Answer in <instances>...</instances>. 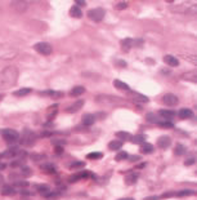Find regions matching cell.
I'll use <instances>...</instances> for the list:
<instances>
[{
	"label": "cell",
	"mask_w": 197,
	"mask_h": 200,
	"mask_svg": "<svg viewBox=\"0 0 197 200\" xmlns=\"http://www.w3.org/2000/svg\"><path fill=\"white\" fill-rule=\"evenodd\" d=\"M18 80V70L13 66H9L0 71V88L13 87Z\"/></svg>",
	"instance_id": "cell-1"
},
{
	"label": "cell",
	"mask_w": 197,
	"mask_h": 200,
	"mask_svg": "<svg viewBox=\"0 0 197 200\" xmlns=\"http://www.w3.org/2000/svg\"><path fill=\"white\" fill-rule=\"evenodd\" d=\"M18 141L21 142V145H23L26 147H31V146L35 145V142H36V134L31 129H23L22 135L19 137Z\"/></svg>",
	"instance_id": "cell-2"
},
{
	"label": "cell",
	"mask_w": 197,
	"mask_h": 200,
	"mask_svg": "<svg viewBox=\"0 0 197 200\" xmlns=\"http://www.w3.org/2000/svg\"><path fill=\"white\" fill-rule=\"evenodd\" d=\"M17 54V51L14 48H12L8 44H2L0 45V58H5V60H12L14 58Z\"/></svg>",
	"instance_id": "cell-3"
},
{
	"label": "cell",
	"mask_w": 197,
	"mask_h": 200,
	"mask_svg": "<svg viewBox=\"0 0 197 200\" xmlns=\"http://www.w3.org/2000/svg\"><path fill=\"white\" fill-rule=\"evenodd\" d=\"M2 134H3V138L5 140V142H8L9 145L16 144V142L19 140L18 132H16L14 129H5V131H2Z\"/></svg>",
	"instance_id": "cell-4"
},
{
	"label": "cell",
	"mask_w": 197,
	"mask_h": 200,
	"mask_svg": "<svg viewBox=\"0 0 197 200\" xmlns=\"http://www.w3.org/2000/svg\"><path fill=\"white\" fill-rule=\"evenodd\" d=\"M105 9L102 8H94V9H90L89 12H88V17H89L92 21H94V22H99V21L103 19L105 17Z\"/></svg>",
	"instance_id": "cell-5"
},
{
	"label": "cell",
	"mask_w": 197,
	"mask_h": 200,
	"mask_svg": "<svg viewBox=\"0 0 197 200\" xmlns=\"http://www.w3.org/2000/svg\"><path fill=\"white\" fill-rule=\"evenodd\" d=\"M35 48V51L43 54V56H49V54H52L53 52V48L50 44H48V43H38V44H35L34 45Z\"/></svg>",
	"instance_id": "cell-6"
},
{
	"label": "cell",
	"mask_w": 197,
	"mask_h": 200,
	"mask_svg": "<svg viewBox=\"0 0 197 200\" xmlns=\"http://www.w3.org/2000/svg\"><path fill=\"white\" fill-rule=\"evenodd\" d=\"M162 102H164V105L171 107V106H177L178 102H179V99H178V97L175 96V94L167 93V94H165V96L162 97Z\"/></svg>",
	"instance_id": "cell-7"
},
{
	"label": "cell",
	"mask_w": 197,
	"mask_h": 200,
	"mask_svg": "<svg viewBox=\"0 0 197 200\" xmlns=\"http://www.w3.org/2000/svg\"><path fill=\"white\" fill-rule=\"evenodd\" d=\"M83 106H84V101L83 99H79V101H76L75 103H72L70 107H67V109H66V112H68V114L77 112L79 110H81Z\"/></svg>",
	"instance_id": "cell-8"
},
{
	"label": "cell",
	"mask_w": 197,
	"mask_h": 200,
	"mask_svg": "<svg viewBox=\"0 0 197 200\" xmlns=\"http://www.w3.org/2000/svg\"><path fill=\"white\" fill-rule=\"evenodd\" d=\"M157 145L161 147V148L170 147V145H171V138L169 137V135H161V137L157 140Z\"/></svg>",
	"instance_id": "cell-9"
},
{
	"label": "cell",
	"mask_w": 197,
	"mask_h": 200,
	"mask_svg": "<svg viewBox=\"0 0 197 200\" xmlns=\"http://www.w3.org/2000/svg\"><path fill=\"white\" fill-rule=\"evenodd\" d=\"M81 121H83V124L85 127H90V125H93L94 123H96V116H94L93 114H84Z\"/></svg>",
	"instance_id": "cell-10"
},
{
	"label": "cell",
	"mask_w": 197,
	"mask_h": 200,
	"mask_svg": "<svg viewBox=\"0 0 197 200\" xmlns=\"http://www.w3.org/2000/svg\"><path fill=\"white\" fill-rule=\"evenodd\" d=\"M19 151H21V150L17 146L16 147H10V148H8L6 151H4L2 154V158H14L16 155L19 154Z\"/></svg>",
	"instance_id": "cell-11"
},
{
	"label": "cell",
	"mask_w": 197,
	"mask_h": 200,
	"mask_svg": "<svg viewBox=\"0 0 197 200\" xmlns=\"http://www.w3.org/2000/svg\"><path fill=\"white\" fill-rule=\"evenodd\" d=\"M164 62L166 63L167 66H171V67H177L179 65V61L175 58L174 56H170V54H167L164 57Z\"/></svg>",
	"instance_id": "cell-12"
},
{
	"label": "cell",
	"mask_w": 197,
	"mask_h": 200,
	"mask_svg": "<svg viewBox=\"0 0 197 200\" xmlns=\"http://www.w3.org/2000/svg\"><path fill=\"white\" fill-rule=\"evenodd\" d=\"M178 115H179L180 119H183V120L191 119V118L193 116V111H192L191 109H186V107H184V109H180V110H179Z\"/></svg>",
	"instance_id": "cell-13"
},
{
	"label": "cell",
	"mask_w": 197,
	"mask_h": 200,
	"mask_svg": "<svg viewBox=\"0 0 197 200\" xmlns=\"http://www.w3.org/2000/svg\"><path fill=\"white\" fill-rule=\"evenodd\" d=\"M40 169L43 170L44 173H48V174H54V173L57 172V168L53 165V164H50V163H48V164H44V165H41V167H40Z\"/></svg>",
	"instance_id": "cell-14"
},
{
	"label": "cell",
	"mask_w": 197,
	"mask_h": 200,
	"mask_svg": "<svg viewBox=\"0 0 197 200\" xmlns=\"http://www.w3.org/2000/svg\"><path fill=\"white\" fill-rule=\"evenodd\" d=\"M138 178H139V176H138V173H129L128 176H125V183L129 185V186H131V185L137 183Z\"/></svg>",
	"instance_id": "cell-15"
},
{
	"label": "cell",
	"mask_w": 197,
	"mask_h": 200,
	"mask_svg": "<svg viewBox=\"0 0 197 200\" xmlns=\"http://www.w3.org/2000/svg\"><path fill=\"white\" fill-rule=\"evenodd\" d=\"M122 141H120V140H113V141H111L108 144V148L109 150H112V151H119V150L122 147Z\"/></svg>",
	"instance_id": "cell-16"
},
{
	"label": "cell",
	"mask_w": 197,
	"mask_h": 200,
	"mask_svg": "<svg viewBox=\"0 0 197 200\" xmlns=\"http://www.w3.org/2000/svg\"><path fill=\"white\" fill-rule=\"evenodd\" d=\"M14 194H16V189L13 186H9V185H5L2 189V195H4V196H12Z\"/></svg>",
	"instance_id": "cell-17"
},
{
	"label": "cell",
	"mask_w": 197,
	"mask_h": 200,
	"mask_svg": "<svg viewBox=\"0 0 197 200\" xmlns=\"http://www.w3.org/2000/svg\"><path fill=\"white\" fill-rule=\"evenodd\" d=\"M70 14H71V17H74V18H81L83 17V12H81V9H80L77 5L71 6Z\"/></svg>",
	"instance_id": "cell-18"
},
{
	"label": "cell",
	"mask_w": 197,
	"mask_h": 200,
	"mask_svg": "<svg viewBox=\"0 0 197 200\" xmlns=\"http://www.w3.org/2000/svg\"><path fill=\"white\" fill-rule=\"evenodd\" d=\"M160 115L165 120H170L175 116V111L174 110H160Z\"/></svg>",
	"instance_id": "cell-19"
},
{
	"label": "cell",
	"mask_w": 197,
	"mask_h": 200,
	"mask_svg": "<svg viewBox=\"0 0 197 200\" xmlns=\"http://www.w3.org/2000/svg\"><path fill=\"white\" fill-rule=\"evenodd\" d=\"M131 47H133V40L131 39H124L122 41H121V49L124 52H129L130 49H131Z\"/></svg>",
	"instance_id": "cell-20"
},
{
	"label": "cell",
	"mask_w": 197,
	"mask_h": 200,
	"mask_svg": "<svg viewBox=\"0 0 197 200\" xmlns=\"http://www.w3.org/2000/svg\"><path fill=\"white\" fill-rule=\"evenodd\" d=\"M85 93V88L81 87V85H77V87H74L71 90V96L72 97H79V96H81Z\"/></svg>",
	"instance_id": "cell-21"
},
{
	"label": "cell",
	"mask_w": 197,
	"mask_h": 200,
	"mask_svg": "<svg viewBox=\"0 0 197 200\" xmlns=\"http://www.w3.org/2000/svg\"><path fill=\"white\" fill-rule=\"evenodd\" d=\"M116 137L120 138V141H131V137H133V135L128 132L120 131V132H116Z\"/></svg>",
	"instance_id": "cell-22"
},
{
	"label": "cell",
	"mask_w": 197,
	"mask_h": 200,
	"mask_svg": "<svg viewBox=\"0 0 197 200\" xmlns=\"http://www.w3.org/2000/svg\"><path fill=\"white\" fill-rule=\"evenodd\" d=\"M30 93H31V88H21V89L14 92L13 96L14 97H23V96L30 94Z\"/></svg>",
	"instance_id": "cell-23"
},
{
	"label": "cell",
	"mask_w": 197,
	"mask_h": 200,
	"mask_svg": "<svg viewBox=\"0 0 197 200\" xmlns=\"http://www.w3.org/2000/svg\"><path fill=\"white\" fill-rule=\"evenodd\" d=\"M113 85L117 89H120V90H130V87L126 84V83H124V81H121V80H115L113 81Z\"/></svg>",
	"instance_id": "cell-24"
},
{
	"label": "cell",
	"mask_w": 197,
	"mask_h": 200,
	"mask_svg": "<svg viewBox=\"0 0 197 200\" xmlns=\"http://www.w3.org/2000/svg\"><path fill=\"white\" fill-rule=\"evenodd\" d=\"M153 145L152 144H148V142H143L142 144V152L143 154H152L153 152Z\"/></svg>",
	"instance_id": "cell-25"
},
{
	"label": "cell",
	"mask_w": 197,
	"mask_h": 200,
	"mask_svg": "<svg viewBox=\"0 0 197 200\" xmlns=\"http://www.w3.org/2000/svg\"><path fill=\"white\" fill-rule=\"evenodd\" d=\"M131 142H133V144H137V145H142L143 142H146V135L144 134L133 135V137H131Z\"/></svg>",
	"instance_id": "cell-26"
},
{
	"label": "cell",
	"mask_w": 197,
	"mask_h": 200,
	"mask_svg": "<svg viewBox=\"0 0 197 200\" xmlns=\"http://www.w3.org/2000/svg\"><path fill=\"white\" fill-rule=\"evenodd\" d=\"M146 119H147V121L153 123V124H158L160 123V118L156 115V114H153V112H148L147 115H146Z\"/></svg>",
	"instance_id": "cell-27"
},
{
	"label": "cell",
	"mask_w": 197,
	"mask_h": 200,
	"mask_svg": "<svg viewBox=\"0 0 197 200\" xmlns=\"http://www.w3.org/2000/svg\"><path fill=\"white\" fill-rule=\"evenodd\" d=\"M50 191L52 190H50V187L48 186V185H40V186H38V192L41 194L43 196H47Z\"/></svg>",
	"instance_id": "cell-28"
},
{
	"label": "cell",
	"mask_w": 197,
	"mask_h": 200,
	"mask_svg": "<svg viewBox=\"0 0 197 200\" xmlns=\"http://www.w3.org/2000/svg\"><path fill=\"white\" fill-rule=\"evenodd\" d=\"M41 94H48L52 98H61L63 97V92H55V90H47V92H41Z\"/></svg>",
	"instance_id": "cell-29"
},
{
	"label": "cell",
	"mask_w": 197,
	"mask_h": 200,
	"mask_svg": "<svg viewBox=\"0 0 197 200\" xmlns=\"http://www.w3.org/2000/svg\"><path fill=\"white\" fill-rule=\"evenodd\" d=\"M57 112H58V105H53V106H50L49 107V110H48V118L52 120L55 115H57Z\"/></svg>",
	"instance_id": "cell-30"
},
{
	"label": "cell",
	"mask_w": 197,
	"mask_h": 200,
	"mask_svg": "<svg viewBox=\"0 0 197 200\" xmlns=\"http://www.w3.org/2000/svg\"><path fill=\"white\" fill-rule=\"evenodd\" d=\"M133 96H134V99L135 101H141L143 103H147L150 101L148 97H146L144 94H141V93H135V92H133Z\"/></svg>",
	"instance_id": "cell-31"
},
{
	"label": "cell",
	"mask_w": 197,
	"mask_h": 200,
	"mask_svg": "<svg viewBox=\"0 0 197 200\" xmlns=\"http://www.w3.org/2000/svg\"><path fill=\"white\" fill-rule=\"evenodd\" d=\"M102 158H103V154H102V152H98V151L90 152V154L86 155V159H90V160H99V159H102Z\"/></svg>",
	"instance_id": "cell-32"
},
{
	"label": "cell",
	"mask_w": 197,
	"mask_h": 200,
	"mask_svg": "<svg viewBox=\"0 0 197 200\" xmlns=\"http://www.w3.org/2000/svg\"><path fill=\"white\" fill-rule=\"evenodd\" d=\"M28 181H26V180H17V181H14V183H13V187L16 189V187H27L28 186Z\"/></svg>",
	"instance_id": "cell-33"
},
{
	"label": "cell",
	"mask_w": 197,
	"mask_h": 200,
	"mask_svg": "<svg viewBox=\"0 0 197 200\" xmlns=\"http://www.w3.org/2000/svg\"><path fill=\"white\" fill-rule=\"evenodd\" d=\"M193 194H195V191H192V190H180L178 192H175V196L183 198V196H189V195H193Z\"/></svg>",
	"instance_id": "cell-34"
},
{
	"label": "cell",
	"mask_w": 197,
	"mask_h": 200,
	"mask_svg": "<svg viewBox=\"0 0 197 200\" xmlns=\"http://www.w3.org/2000/svg\"><path fill=\"white\" fill-rule=\"evenodd\" d=\"M184 152H186V147H184L183 145H180V144H178L177 146H175V148H174V154L177 155V156L184 155Z\"/></svg>",
	"instance_id": "cell-35"
},
{
	"label": "cell",
	"mask_w": 197,
	"mask_h": 200,
	"mask_svg": "<svg viewBox=\"0 0 197 200\" xmlns=\"http://www.w3.org/2000/svg\"><path fill=\"white\" fill-rule=\"evenodd\" d=\"M115 159H116V161L125 160V159H128V152H125V151H119L117 155L115 156Z\"/></svg>",
	"instance_id": "cell-36"
},
{
	"label": "cell",
	"mask_w": 197,
	"mask_h": 200,
	"mask_svg": "<svg viewBox=\"0 0 197 200\" xmlns=\"http://www.w3.org/2000/svg\"><path fill=\"white\" fill-rule=\"evenodd\" d=\"M85 167V163L84 161H74L70 165V168L71 169H81V168H84Z\"/></svg>",
	"instance_id": "cell-37"
},
{
	"label": "cell",
	"mask_w": 197,
	"mask_h": 200,
	"mask_svg": "<svg viewBox=\"0 0 197 200\" xmlns=\"http://www.w3.org/2000/svg\"><path fill=\"white\" fill-rule=\"evenodd\" d=\"M52 144L54 145V146H63V145H66L67 144V140H63V138H53L52 140Z\"/></svg>",
	"instance_id": "cell-38"
},
{
	"label": "cell",
	"mask_w": 197,
	"mask_h": 200,
	"mask_svg": "<svg viewBox=\"0 0 197 200\" xmlns=\"http://www.w3.org/2000/svg\"><path fill=\"white\" fill-rule=\"evenodd\" d=\"M158 125L162 127V128H165V129H170V128H174V124L171 123V121H169V120H167V121H164V123H162V121H160Z\"/></svg>",
	"instance_id": "cell-39"
},
{
	"label": "cell",
	"mask_w": 197,
	"mask_h": 200,
	"mask_svg": "<svg viewBox=\"0 0 197 200\" xmlns=\"http://www.w3.org/2000/svg\"><path fill=\"white\" fill-rule=\"evenodd\" d=\"M21 174H22V176H25V177H30V176L32 174V172H31V169L28 168V167H22Z\"/></svg>",
	"instance_id": "cell-40"
},
{
	"label": "cell",
	"mask_w": 197,
	"mask_h": 200,
	"mask_svg": "<svg viewBox=\"0 0 197 200\" xmlns=\"http://www.w3.org/2000/svg\"><path fill=\"white\" fill-rule=\"evenodd\" d=\"M31 159H32L34 161H40L41 159H47V156L43 155V154H32V155H31Z\"/></svg>",
	"instance_id": "cell-41"
},
{
	"label": "cell",
	"mask_w": 197,
	"mask_h": 200,
	"mask_svg": "<svg viewBox=\"0 0 197 200\" xmlns=\"http://www.w3.org/2000/svg\"><path fill=\"white\" fill-rule=\"evenodd\" d=\"M142 158L139 155H128V160L131 161V163H134V161H139Z\"/></svg>",
	"instance_id": "cell-42"
},
{
	"label": "cell",
	"mask_w": 197,
	"mask_h": 200,
	"mask_svg": "<svg viewBox=\"0 0 197 200\" xmlns=\"http://www.w3.org/2000/svg\"><path fill=\"white\" fill-rule=\"evenodd\" d=\"M22 164H23V159L16 160V161H12V163H10V167H12V168H17V167H21Z\"/></svg>",
	"instance_id": "cell-43"
},
{
	"label": "cell",
	"mask_w": 197,
	"mask_h": 200,
	"mask_svg": "<svg viewBox=\"0 0 197 200\" xmlns=\"http://www.w3.org/2000/svg\"><path fill=\"white\" fill-rule=\"evenodd\" d=\"M79 180H81V178H80V174L77 173V174L71 176V177H70V180H68V182H70V183H75V182L79 181Z\"/></svg>",
	"instance_id": "cell-44"
},
{
	"label": "cell",
	"mask_w": 197,
	"mask_h": 200,
	"mask_svg": "<svg viewBox=\"0 0 197 200\" xmlns=\"http://www.w3.org/2000/svg\"><path fill=\"white\" fill-rule=\"evenodd\" d=\"M125 8H128V3L126 2H120V3H117V5H116V9H125Z\"/></svg>",
	"instance_id": "cell-45"
},
{
	"label": "cell",
	"mask_w": 197,
	"mask_h": 200,
	"mask_svg": "<svg viewBox=\"0 0 197 200\" xmlns=\"http://www.w3.org/2000/svg\"><path fill=\"white\" fill-rule=\"evenodd\" d=\"M58 196H60V192H52V191H50L45 198H48V199H55V198H58Z\"/></svg>",
	"instance_id": "cell-46"
},
{
	"label": "cell",
	"mask_w": 197,
	"mask_h": 200,
	"mask_svg": "<svg viewBox=\"0 0 197 200\" xmlns=\"http://www.w3.org/2000/svg\"><path fill=\"white\" fill-rule=\"evenodd\" d=\"M54 152H55L57 155H62V154H63V147H62V146H55Z\"/></svg>",
	"instance_id": "cell-47"
},
{
	"label": "cell",
	"mask_w": 197,
	"mask_h": 200,
	"mask_svg": "<svg viewBox=\"0 0 197 200\" xmlns=\"http://www.w3.org/2000/svg\"><path fill=\"white\" fill-rule=\"evenodd\" d=\"M195 158H191V159H188V160H186L184 161V165H187V167H189V165H192V164H195Z\"/></svg>",
	"instance_id": "cell-48"
},
{
	"label": "cell",
	"mask_w": 197,
	"mask_h": 200,
	"mask_svg": "<svg viewBox=\"0 0 197 200\" xmlns=\"http://www.w3.org/2000/svg\"><path fill=\"white\" fill-rule=\"evenodd\" d=\"M75 4L80 8V6H84V5L86 4V2H84V0H76V3H75Z\"/></svg>",
	"instance_id": "cell-49"
},
{
	"label": "cell",
	"mask_w": 197,
	"mask_h": 200,
	"mask_svg": "<svg viewBox=\"0 0 197 200\" xmlns=\"http://www.w3.org/2000/svg\"><path fill=\"white\" fill-rule=\"evenodd\" d=\"M171 196H175V192H165L162 195V198H171Z\"/></svg>",
	"instance_id": "cell-50"
},
{
	"label": "cell",
	"mask_w": 197,
	"mask_h": 200,
	"mask_svg": "<svg viewBox=\"0 0 197 200\" xmlns=\"http://www.w3.org/2000/svg\"><path fill=\"white\" fill-rule=\"evenodd\" d=\"M143 200H160V196H148V198H144Z\"/></svg>",
	"instance_id": "cell-51"
},
{
	"label": "cell",
	"mask_w": 197,
	"mask_h": 200,
	"mask_svg": "<svg viewBox=\"0 0 197 200\" xmlns=\"http://www.w3.org/2000/svg\"><path fill=\"white\" fill-rule=\"evenodd\" d=\"M50 135H52V132H43L41 133V137H50Z\"/></svg>",
	"instance_id": "cell-52"
},
{
	"label": "cell",
	"mask_w": 197,
	"mask_h": 200,
	"mask_svg": "<svg viewBox=\"0 0 197 200\" xmlns=\"http://www.w3.org/2000/svg\"><path fill=\"white\" fill-rule=\"evenodd\" d=\"M117 65H121V67H125V66H126V62H125V61H120V60H119V61H117Z\"/></svg>",
	"instance_id": "cell-53"
},
{
	"label": "cell",
	"mask_w": 197,
	"mask_h": 200,
	"mask_svg": "<svg viewBox=\"0 0 197 200\" xmlns=\"http://www.w3.org/2000/svg\"><path fill=\"white\" fill-rule=\"evenodd\" d=\"M5 168H6V164L5 163H0V170H3Z\"/></svg>",
	"instance_id": "cell-54"
},
{
	"label": "cell",
	"mask_w": 197,
	"mask_h": 200,
	"mask_svg": "<svg viewBox=\"0 0 197 200\" xmlns=\"http://www.w3.org/2000/svg\"><path fill=\"white\" fill-rule=\"evenodd\" d=\"M119 200H134L133 198H121V199H119Z\"/></svg>",
	"instance_id": "cell-55"
},
{
	"label": "cell",
	"mask_w": 197,
	"mask_h": 200,
	"mask_svg": "<svg viewBox=\"0 0 197 200\" xmlns=\"http://www.w3.org/2000/svg\"><path fill=\"white\" fill-rule=\"evenodd\" d=\"M3 181H4V177H3L2 174H0V183H3Z\"/></svg>",
	"instance_id": "cell-56"
},
{
	"label": "cell",
	"mask_w": 197,
	"mask_h": 200,
	"mask_svg": "<svg viewBox=\"0 0 197 200\" xmlns=\"http://www.w3.org/2000/svg\"><path fill=\"white\" fill-rule=\"evenodd\" d=\"M3 97H4L3 94H0V101H2V99H3Z\"/></svg>",
	"instance_id": "cell-57"
},
{
	"label": "cell",
	"mask_w": 197,
	"mask_h": 200,
	"mask_svg": "<svg viewBox=\"0 0 197 200\" xmlns=\"http://www.w3.org/2000/svg\"><path fill=\"white\" fill-rule=\"evenodd\" d=\"M0 158H2V154H0Z\"/></svg>",
	"instance_id": "cell-58"
}]
</instances>
